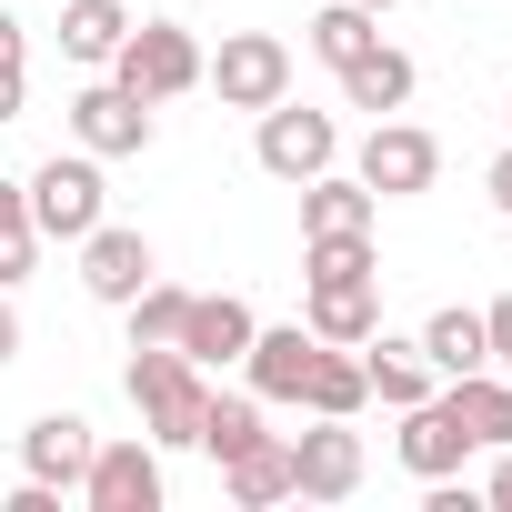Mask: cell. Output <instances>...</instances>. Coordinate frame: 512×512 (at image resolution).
<instances>
[{
	"mask_svg": "<svg viewBox=\"0 0 512 512\" xmlns=\"http://www.w3.org/2000/svg\"><path fill=\"white\" fill-rule=\"evenodd\" d=\"M251 332H262V312H251L241 292H191V312H181V352H191L201 372L241 362V352H251Z\"/></svg>",
	"mask_w": 512,
	"mask_h": 512,
	"instance_id": "11",
	"label": "cell"
},
{
	"mask_svg": "<svg viewBox=\"0 0 512 512\" xmlns=\"http://www.w3.org/2000/svg\"><path fill=\"white\" fill-rule=\"evenodd\" d=\"M302 332L362 352V342L382 332V282H302Z\"/></svg>",
	"mask_w": 512,
	"mask_h": 512,
	"instance_id": "13",
	"label": "cell"
},
{
	"mask_svg": "<svg viewBox=\"0 0 512 512\" xmlns=\"http://www.w3.org/2000/svg\"><path fill=\"white\" fill-rule=\"evenodd\" d=\"M302 282H382L372 231H312L302 241Z\"/></svg>",
	"mask_w": 512,
	"mask_h": 512,
	"instance_id": "25",
	"label": "cell"
},
{
	"mask_svg": "<svg viewBox=\"0 0 512 512\" xmlns=\"http://www.w3.org/2000/svg\"><path fill=\"white\" fill-rule=\"evenodd\" d=\"M492 512H512V442H502V462H492V492H482Z\"/></svg>",
	"mask_w": 512,
	"mask_h": 512,
	"instance_id": "32",
	"label": "cell"
},
{
	"mask_svg": "<svg viewBox=\"0 0 512 512\" xmlns=\"http://www.w3.org/2000/svg\"><path fill=\"white\" fill-rule=\"evenodd\" d=\"M0 362H21V302H11V282H0Z\"/></svg>",
	"mask_w": 512,
	"mask_h": 512,
	"instance_id": "31",
	"label": "cell"
},
{
	"mask_svg": "<svg viewBox=\"0 0 512 512\" xmlns=\"http://www.w3.org/2000/svg\"><path fill=\"white\" fill-rule=\"evenodd\" d=\"M111 81L131 91V101H181V91H201V41L181 31V21H131V41L111 51Z\"/></svg>",
	"mask_w": 512,
	"mask_h": 512,
	"instance_id": "2",
	"label": "cell"
},
{
	"mask_svg": "<svg viewBox=\"0 0 512 512\" xmlns=\"http://www.w3.org/2000/svg\"><path fill=\"white\" fill-rule=\"evenodd\" d=\"M121 392H131L151 452H191V442H201V402H211V382H201V362H191L181 342H131Z\"/></svg>",
	"mask_w": 512,
	"mask_h": 512,
	"instance_id": "1",
	"label": "cell"
},
{
	"mask_svg": "<svg viewBox=\"0 0 512 512\" xmlns=\"http://www.w3.org/2000/svg\"><path fill=\"white\" fill-rule=\"evenodd\" d=\"M362 492V432L312 412V432H292V502H352Z\"/></svg>",
	"mask_w": 512,
	"mask_h": 512,
	"instance_id": "7",
	"label": "cell"
},
{
	"mask_svg": "<svg viewBox=\"0 0 512 512\" xmlns=\"http://www.w3.org/2000/svg\"><path fill=\"white\" fill-rule=\"evenodd\" d=\"M412 342H422V362H432L442 382H462V372H482V362H492V342H482V312H462V302H442V312H432Z\"/></svg>",
	"mask_w": 512,
	"mask_h": 512,
	"instance_id": "19",
	"label": "cell"
},
{
	"mask_svg": "<svg viewBox=\"0 0 512 512\" xmlns=\"http://www.w3.org/2000/svg\"><path fill=\"white\" fill-rule=\"evenodd\" d=\"M121 41H131V11H121V0H71V11H61V51H71L81 71H111Z\"/></svg>",
	"mask_w": 512,
	"mask_h": 512,
	"instance_id": "23",
	"label": "cell"
},
{
	"mask_svg": "<svg viewBox=\"0 0 512 512\" xmlns=\"http://www.w3.org/2000/svg\"><path fill=\"white\" fill-rule=\"evenodd\" d=\"M201 81L221 91V111H272L292 91V41L272 31H221V51H201Z\"/></svg>",
	"mask_w": 512,
	"mask_h": 512,
	"instance_id": "4",
	"label": "cell"
},
{
	"mask_svg": "<svg viewBox=\"0 0 512 512\" xmlns=\"http://www.w3.org/2000/svg\"><path fill=\"white\" fill-rule=\"evenodd\" d=\"M31 262H41V231H31V191L0 171V282H31Z\"/></svg>",
	"mask_w": 512,
	"mask_h": 512,
	"instance_id": "27",
	"label": "cell"
},
{
	"mask_svg": "<svg viewBox=\"0 0 512 512\" xmlns=\"http://www.w3.org/2000/svg\"><path fill=\"white\" fill-rule=\"evenodd\" d=\"M81 502H91V512H161V452H151V432H131V442H91Z\"/></svg>",
	"mask_w": 512,
	"mask_h": 512,
	"instance_id": "8",
	"label": "cell"
},
{
	"mask_svg": "<svg viewBox=\"0 0 512 512\" xmlns=\"http://www.w3.org/2000/svg\"><path fill=\"white\" fill-rule=\"evenodd\" d=\"M302 41H312V61H332V71H342V61H362V51L382 41V11H352V0H322Z\"/></svg>",
	"mask_w": 512,
	"mask_h": 512,
	"instance_id": "26",
	"label": "cell"
},
{
	"mask_svg": "<svg viewBox=\"0 0 512 512\" xmlns=\"http://www.w3.org/2000/svg\"><path fill=\"white\" fill-rule=\"evenodd\" d=\"M472 452H482V442H472V432H462V412H452V402H442V392H432V402H412V412H402V472H422V482H442V472H462V462H472Z\"/></svg>",
	"mask_w": 512,
	"mask_h": 512,
	"instance_id": "14",
	"label": "cell"
},
{
	"mask_svg": "<svg viewBox=\"0 0 512 512\" xmlns=\"http://www.w3.org/2000/svg\"><path fill=\"white\" fill-rule=\"evenodd\" d=\"M71 251H81V292H91V302H111V312L161 272V262H151V241H141L131 221H101V231H81Z\"/></svg>",
	"mask_w": 512,
	"mask_h": 512,
	"instance_id": "10",
	"label": "cell"
},
{
	"mask_svg": "<svg viewBox=\"0 0 512 512\" xmlns=\"http://www.w3.org/2000/svg\"><path fill=\"white\" fill-rule=\"evenodd\" d=\"M362 372H372V392L392 402V412H412V402H432V362H422V342H392V332H372L362 342Z\"/></svg>",
	"mask_w": 512,
	"mask_h": 512,
	"instance_id": "20",
	"label": "cell"
},
{
	"mask_svg": "<svg viewBox=\"0 0 512 512\" xmlns=\"http://www.w3.org/2000/svg\"><path fill=\"white\" fill-rule=\"evenodd\" d=\"M21 191H31V231H41V241H81V231L111 221V191H101V161H91V151H71V161L51 151Z\"/></svg>",
	"mask_w": 512,
	"mask_h": 512,
	"instance_id": "3",
	"label": "cell"
},
{
	"mask_svg": "<svg viewBox=\"0 0 512 512\" xmlns=\"http://www.w3.org/2000/svg\"><path fill=\"white\" fill-rule=\"evenodd\" d=\"M482 191H492V211H512V151H502V161L482 171Z\"/></svg>",
	"mask_w": 512,
	"mask_h": 512,
	"instance_id": "33",
	"label": "cell"
},
{
	"mask_svg": "<svg viewBox=\"0 0 512 512\" xmlns=\"http://www.w3.org/2000/svg\"><path fill=\"white\" fill-rule=\"evenodd\" d=\"M412 51H392V41H372L362 61H342V111H372V121H392L402 101H412Z\"/></svg>",
	"mask_w": 512,
	"mask_h": 512,
	"instance_id": "16",
	"label": "cell"
},
{
	"mask_svg": "<svg viewBox=\"0 0 512 512\" xmlns=\"http://www.w3.org/2000/svg\"><path fill=\"white\" fill-rule=\"evenodd\" d=\"M352 11H392V0H352Z\"/></svg>",
	"mask_w": 512,
	"mask_h": 512,
	"instance_id": "34",
	"label": "cell"
},
{
	"mask_svg": "<svg viewBox=\"0 0 512 512\" xmlns=\"http://www.w3.org/2000/svg\"><path fill=\"white\" fill-rule=\"evenodd\" d=\"M221 492H231L241 512H272V502H292V442H282V432H262L251 452H231V462H221Z\"/></svg>",
	"mask_w": 512,
	"mask_h": 512,
	"instance_id": "18",
	"label": "cell"
},
{
	"mask_svg": "<svg viewBox=\"0 0 512 512\" xmlns=\"http://www.w3.org/2000/svg\"><path fill=\"white\" fill-rule=\"evenodd\" d=\"M21 101H31V31L0 11V121H21Z\"/></svg>",
	"mask_w": 512,
	"mask_h": 512,
	"instance_id": "29",
	"label": "cell"
},
{
	"mask_svg": "<svg viewBox=\"0 0 512 512\" xmlns=\"http://www.w3.org/2000/svg\"><path fill=\"white\" fill-rule=\"evenodd\" d=\"M302 402H312V412H332V422H352V412L372 402V372H362V352H352V342H322V352H312V382H302Z\"/></svg>",
	"mask_w": 512,
	"mask_h": 512,
	"instance_id": "22",
	"label": "cell"
},
{
	"mask_svg": "<svg viewBox=\"0 0 512 512\" xmlns=\"http://www.w3.org/2000/svg\"><path fill=\"white\" fill-rule=\"evenodd\" d=\"M442 402L462 412V432H472L482 452H502V442H512V382H502L492 362H482V372H462V382H442Z\"/></svg>",
	"mask_w": 512,
	"mask_h": 512,
	"instance_id": "21",
	"label": "cell"
},
{
	"mask_svg": "<svg viewBox=\"0 0 512 512\" xmlns=\"http://www.w3.org/2000/svg\"><path fill=\"white\" fill-rule=\"evenodd\" d=\"M251 121H262V131H251V161H262L272 181H292V191L342 161V121H332V111H292V91H282L272 111H251Z\"/></svg>",
	"mask_w": 512,
	"mask_h": 512,
	"instance_id": "5",
	"label": "cell"
},
{
	"mask_svg": "<svg viewBox=\"0 0 512 512\" xmlns=\"http://www.w3.org/2000/svg\"><path fill=\"white\" fill-rule=\"evenodd\" d=\"M352 171L372 181V201H412V191L442 181V141H432L422 121H372V141H362Z\"/></svg>",
	"mask_w": 512,
	"mask_h": 512,
	"instance_id": "6",
	"label": "cell"
},
{
	"mask_svg": "<svg viewBox=\"0 0 512 512\" xmlns=\"http://www.w3.org/2000/svg\"><path fill=\"white\" fill-rule=\"evenodd\" d=\"M312 352H322V342H312L302 322H262V332H251V352H241V382L262 392V402H302Z\"/></svg>",
	"mask_w": 512,
	"mask_h": 512,
	"instance_id": "12",
	"label": "cell"
},
{
	"mask_svg": "<svg viewBox=\"0 0 512 512\" xmlns=\"http://www.w3.org/2000/svg\"><path fill=\"white\" fill-rule=\"evenodd\" d=\"M121 312H131V342H181V312H191V292L151 272V282H141V292H131Z\"/></svg>",
	"mask_w": 512,
	"mask_h": 512,
	"instance_id": "28",
	"label": "cell"
},
{
	"mask_svg": "<svg viewBox=\"0 0 512 512\" xmlns=\"http://www.w3.org/2000/svg\"><path fill=\"white\" fill-rule=\"evenodd\" d=\"M482 342H492V372H512V292L482 312Z\"/></svg>",
	"mask_w": 512,
	"mask_h": 512,
	"instance_id": "30",
	"label": "cell"
},
{
	"mask_svg": "<svg viewBox=\"0 0 512 512\" xmlns=\"http://www.w3.org/2000/svg\"><path fill=\"white\" fill-rule=\"evenodd\" d=\"M272 422H262V392H211L201 402V442L191 452H211V462H231V452H251Z\"/></svg>",
	"mask_w": 512,
	"mask_h": 512,
	"instance_id": "24",
	"label": "cell"
},
{
	"mask_svg": "<svg viewBox=\"0 0 512 512\" xmlns=\"http://www.w3.org/2000/svg\"><path fill=\"white\" fill-rule=\"evenodd\" d=\"M91 442H101V432H91L81 412H41V422L21 432V472H31V482H61V492H81V472H91Z\"/></svg>",
	"mask_w": 512,
	"mask_h": 512,
	"instance_id": "15",
	"label": "cell"
},
{
	"mask_svg": "<svg viewBox=\"0 0 512 512\" xmlns=\"http://www.w3.org/2000/svg\"><path fill=\"white\" fill-rule=\"evenodd\" d=\"M372 221H382V201H372V181H362V171H342V161H332V171H312V181H302V241H312V231H372Z\"/></svg>",
	"mask_w": 512,
	"mask_h": 512,
	"instance_id": "17",
	"label": "cell"
},
{
	"mask_svg": "<svg viewBox=\"0 0 512 512\" xmlns=\"http://www.w3.org/2000/svg\"><path fill=\"white\" fill-rule=\"evenodd\" d=\"M71 141L91 161H131V151H151V101H131L121 81H91V91H71Z\"/></svg>",
	"mask_w": 512,
	"mask_h": 512,
	"instance_id": "9",
	"label": "cell"
}]
</instances>
